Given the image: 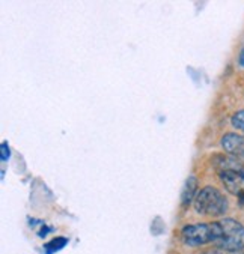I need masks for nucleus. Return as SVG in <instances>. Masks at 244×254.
Returning <instances> with one entry per match:
<instances>
[{
    "label": "nucleus",
    "mask_w": 244,
    "mask_h": 254,
    "mask_svg": "<svg viewBox=\"0 0 244 254\" xmlns=\"http://www.w3.org/2000/svg\"><path fill=\"white\" fill-rule=\"evenodd\" d=\"M225 235L223 220L213 223H196L188 224L181 230V239L188 247H202L208 244H214L216 247L220 244Z\"/></svg>",
    "instance_id": "f257e3e1"
},
{
    "label": "nucleus",
    "mask_w": 244,
    "mask_h": 254,
    "mask_svg": "<svg viewBox=\"0 0 244 254\" xmlns=\"http://www.w3.org/2000/svg\"><path fill=\"white\" fill-rule=\"evenodd\" d=\"M213 167L216 169L220 182L232 195H240L244 192V169L235 157L216 155L213 160Z\"/></svg>",
    "instance_id": "f03ea898"
},
{
    "label": "nucleus",
    "mask_w": 244,
    "mask_h": 254,
    "mask_svg": "<svg viewBox=\"0 0 244 254\" xmlns=\"http://www.w3.org/2000/svg\"><path fill=\"white\" fill-rule=\"evenodd\" d=\"M193 208L199 215L205 217H223L228 212V200L223 192L214 187L202 188L193 200Z\"/></svg>",
    "instance_id": "7ed1b4c3"
},
{
    "label": "nucleus",
    "mask_w": 244,
    "mask_h": 254,
    "mask_svg": "<svg viewBox=\"0 0 244 254\" xmlns=\"http://www.w3.org/2000/svg\"><path fill=\"white\" fill-rule=\"evenodd\" d=\"M225 235L220 244L217 245L219 250L228 253H237L244 248V226L232 218H225Z\"/></svg>",
    "instance_id": "20e7f679"
},
{
    "label": "nucleus",
    "mask_w": 244,
    "mask_h": 254,
    "mask_svg": "<svg viewBox=\"0 0 244 254\" xmlns=\"http://www.w3.org/2000/svg\"><path fill=\"white\" fill-rule=\"evenodd\" d=\"M222 147L231 157L244 158V135L228 132L222 137Z\"/></svg>",
    "instance_id": "39448f33"
},
{
    "label": "nucleus",
    "mask_w": 244,
    "mask_h": 254,
    "mask_svg": "<svg viewBox=\"0 0 244 254\" xmlns=\"http://www.w3.org/2000/svg\"><path fill=\"white\" fill-rule=\"evenodd\" d=\"M198 179L194 178V176H190L185 182V187L182 190V195H181V201H182V205L187 206L188 203L191 200H194V197H196L198 194Z\"/></svg>",
    "instance_id": "423d86ee"
},
{
    "label": "nucleus",
    "mask_w": 244,
    "mask_h": 254,
    "mask_svg": "<svg viewBox=\"0 0 244 254\" xmlns=\"http://www.w3.org/2000/svg\"><path fill=\"white\" fill-rule=\"evenodd\" d=\"M67 244H68V239H67V238H64V236H58V238L52 239L50 242H48V244L45 245V251H47L48 254H52V253H55V251L62 250Z\"/></svg>",
    "instance_id": "0eeeda50"
},
{
    "label": "nucleus",
    "mask_w": 244,
    "mask_h": 254,
    "mask_svg": "<svg viewBox=\"0 0 244 254\" xmlns=\"http://www.w3.org/2000/svg\"><path fill=\"white\" fill-rule=\"evenodd\" d=\"M231 122H232L234 128H237V129H240V131L244 132V110L237 112V113L232 116Z\"/></svg>",
    "instance_id": "6e6552de"
},
{
    "label": "nucleus",
    "mask_w": 244,
    "mask_h": 254,
    "mask_svg": "<svg viewBox=\"0 0 244 254\" xmlns=\"http://www.w3.org/2000/svg\"><path fill=\"white\" fill-rule=\"evenodd\" d=\"M228 251H223V250H219V248H216V250H210V251H207V253H204V254H226Z\"/></svg>",
    "instance_id": "1a4fd4ad"
},
{
    "label": "nucleus",
    "mask_w": 244,
    "mask_h": 254,
    "mask_svg": "<svg viewBox=\"0 0 244 254\" xmlns=\"http://www.w3.org/2000/svg\"><path fill=\"white\" fill-rule=\"evenodd\" d=\"M238 62H240V65L244 68V50H243V52L240 53V59H238Z\"/></svg>",
    "instance_id": "9d476101"
},
{
    "label": "nucleus",
    "mask_w": 244,
    "mask_h": 254,
    "mask_svg": "<svg viewBox=\"0 0 244 254\" xmlns=\"http://www.w3.org/2000/svg\"><path fill=\"white\" fill-rule=\"evenodd\" d=\"M238 203H240L241 206H244V192L238 195Z\"/></svg>",
    "instance_id": "9b49d317"
}]
</instances>
